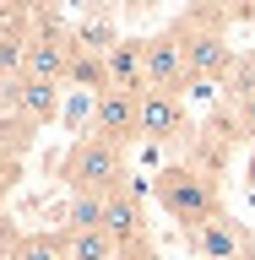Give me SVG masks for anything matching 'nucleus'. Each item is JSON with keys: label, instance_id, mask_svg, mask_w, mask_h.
Here are the masks:
<instances>
[{"label": "nucleus", "instance_id": "nucleus-1", "mask_svg": "<svg viewBox=\"0 0 255 260\" xmlns=\"http://www.w3.org/2000/svg\"><path fill=\"white\" fill-rule=\"evenodd\" d=\"M152 195H158V206L168 211L174 222H185V233L223 211V201H217V179H212L207 168H195V162L163 168V174L152 179Z\"/></svg>", "mask_w": 255, "mask_h": 260}, {"label": "nucleus", "instance_id": "nucleus-2", "mask_svg": "<svg viewBox=\"0 0 255 260\" xmlns=\"http://www.w3.org/2000/svg\"><path fill=\"white\" fill-rule=\"evenodd\" d=\"M60 179L71 184V195H114V190H125V146H114L103 141V136H81L71 152H65L60 162Z\"/></svg>", "mask_w": 255, "mask_h": 260}, {"label": "nucleus", "instance_id": "nucleus-3", "mask_svg": "<svg viewBox=\"0 0 255 260\" xmlns=\"http://www.w3.org/2000/svg\"><path fill=\"white\" fill-rule=\"evenodd\" d=\"M179 44H185V65H190V81H217L234 71V49H228L223 27L217 22H179Z\"/></svg>", "mask_w": 255, "mask_h": 260}, {"label": "nucleus", "instance_id": "nucleus-4", "mask_svg": "<svg viewBox=\"0 0 255 260\" xmlns=\"http://www.w3.org/2000/svg\"><path fill=\"white\" fill-rule=\"evenodd\" d=\"M93 136H103V141H114V146L141 141V98L120 92V87L98 92L93 98Z\"/></svg>", "mask_w": 255, "mask_h": 260}, {"label": "nucleus", "instance_id": "nucleus-5", "mask_svg": "<svg viewBox=\"0 0 255 260\" xmlns=\"http://www.w3.org/2000/svg\"><path fill=\"white\" fill-rule=\"evenodd\" d=\"M147 44V92H185L190 87V65H185V44L179 32H152Z\"/></svg>", "mask_w": 255, "mask_h": 260}, {"label": "nucleus", "instance_id": "nucleus-6", "mask_svg": "<svg viewBox=\"0 0 255 260\" xmlns=\"http://www.w3.org/2000/svg\"><path fill=\"white\" fill-rule=\"evenodd\" d=\"M185 244H190L201 260H250V233H244V222L228 217V211H217V217H207L201 228H190Z\"/></svg>", "mask_w": 255, "mask_h": 260}, {"label": "nucleus", "instance_id": "nucleus-7", "mask_svg": "<svg viewBox=\"0 0 255 260\" xmlns=\"http://www.w3.org/2000/svg\"><path fill=\"white\" fill-rule=\"evenodd\" d=\"M103 233L114 239V249H147V217H141V190L125 179V190H114L103 201Z\"/></svg>", "mask_w": 255, "mask_h": 260}, {"label": "nucleus", "instance_id": "nucleus-8", "mask_svg": "<svg viewBox=\"0 0 255 260\" xmlns=\"http://www.w3.org/2000/svg\"><path fill=\"white\" fill-rule=\"evenodd\" d=\"M190 114L179 92H141V141H185Z\"/></svg>", "mask_w": 255, "mask_h": 260}, {"label": "nucleus", "instance_id": "nucleus-9", "mask_svg": "<svg viewBox=\"0 0 255 260\" xmlns=\"http://www.w3.org/2000/svg\"><path fill=\"white\" fill-rule=\"evenodd\" d=\"M103 65H109V87H120V92H147V44L141 38H120V44L103 54Z\"/></svg>", "mask_w": 255, "mask_h": 260}, {"label": "nucleus", "instance_id": "nucleus-10", "mask_svg": "<svg viewBox=\"0 0 255 260\" xmlns=\"http://www.w3.org/2000/svg\"><path fill=\"white\" fill-rule=\"evenodd\" d=\"M6 92H11V103L27 114L33 125H49V119L60 114V87H54V81H33V76H22V81H11Z\"/></svg>", "mask_w": 255, "mask_h": 260}, {"label": "nucleus", "instance_id": "nucleus-11", "mask_svg": "<svg viewBox=\"0 0 255 260\" xmlns=\"http://www.w3.org/2000/svg\"><path fill=\"white\" fill-rule=\"evenodd\" d=\"M103 201L109 195H71L60 211V233H93V228H103Z\"/></svg>", "mask_w": 255, "mask_h": 260}, {"label": "nucleus", "instance_id": "nucleus-12", "mask_svg": "<svg viewBox=\"0 0 255 260\" xmlns=\"http://www.w3.org/2000/svg\"><path fill=\"white\" fill-rule=\"evenodd\" d=\"M71 44H76L81 54H109V49L120 44V27H114V16H81L76 32H71Z\"/></svg>", "mask_w": 255, "mask_h": 260}, {"label": "nucleus", "instance_id": "nucleus-13", "mask_svg": "<svg viewBox=\"0 0 255 260\" xmlns=\"http://www.w3.org/2000/svg\"><path fill=\"white\" fill-rule=\"evenodd\" d=\"M65 87H81V92H109V65H103V54H71V76H65Z\"/></svg>", "mask_w": 255, "mask_h": 260}, {"label": "nucleus", "instance_id": "nucleus-14", "mask_svg": "<svg viewBox=\"0 0 255 260\" xmlns=\"http://www.w3.org/2000/svg\"><path fill=\"white\" fill-rule=\"evenodd\" d=\"M60 239H65V260H120V249H114V239L103 228H93V233H60Z\"/></svg>", "mask_w": 255, "mask_h": 260}, {"label": "nucleus", "instance_id": "nucleus-15", "mask_svg": "<svg viewBox=\"0 0 255 260\" xmlns=\"http://www.w3.org/2000/svg\"><path fill=\"white\" fill-rule=\"evenodd\" d=\"M16 260H65V239L60 233H27L16 244Z\"/></svg>", "mask_w": 255, "mask_h": 260}, {"label": "nucleus", "instance_id": "nucleus-16", "mask_svg": "<svg viewBox=\"0 0 255 260\" xmlns=\"http://www.w3.org/2000/svg\"><path fill=\"white\" fill-rule=\"evenodd\" d=\"M234 119H239V130L255 141V87H250V92H239V114H234Z\"/></svg>", "mask_w": 255, "mask_h": 260}, {"label": "nucleus", "instance_id": "nucleus-17", "mask_svg": "<svg viewBox=\"0 0 255 260\" xmlns=\"http://www.w3.org/2000/svg\"><path fill=\"white\" fill-rule=\"evenodd\" d=\"M6 184H11V162L0 157V190H6Z\"/></svg>", "mask_w": 255, "mask_h": 260}, {"label": "nucleus", "instance_id": "nucleus-18", "mask_svg": "<svg viewBox=\"0 0 255 260\" xmlns=\"http://www.w3.org/2000/svg\"><path fill=\"white\" fill-rule=\"evenodd\" d=\"M244 179H250V190H255V152H250V168H244Z\"/></svg>", "mask_w": 255, "mask_h": 260}, {"label": "nucleus", "instance_id": "nucleus-19", "mask_svg": "<svg viewBox=\"0 0 255 260\" xmlns=\"http://www.w3.org/2000/svg\"><path fill=\"white\" fill-rule=\"evenodd\" d=\"M244 22H250V27H255V6H244Z\"/></svg>", "mask_w": 255, "mask_h": 260}]
</instances>
